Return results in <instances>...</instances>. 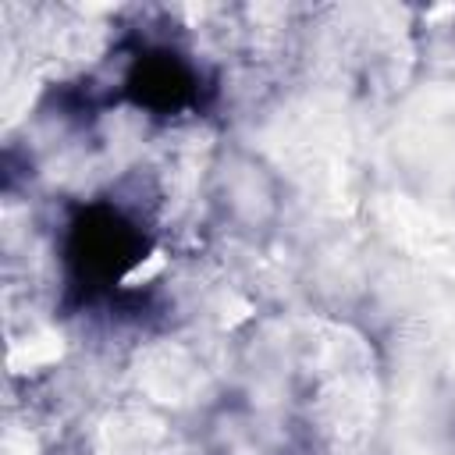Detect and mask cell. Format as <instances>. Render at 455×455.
<instances>
[{
  "mask_svg": "<svg viewBox=\"0 0 455 455\" xmlns=\"http://www.w3.org/2000/svg\"><path fill=\"white\" fill-rule=\"evenodd\" d=\"M146 252L142 228L117 206H85L68 231V267L78 288L100 291L117 284Z\"/></svg>",
  "mask_w": 455,
  "mask_h": 455,
  "instance_id": "1",
  "label": "cell"
},
{
  "mask_svg": "<svg viewBox=\"0 0 455 455\" xmlns=\"http://www.w3.org/2000/svg\"><path fill=\"white\" fill-rule=\"evenodd\" d=\"M124 92L153 114H171L196 100V71L171 50H146L132 60Z\"/></svg>",
  "mask_w": 455,
  "mask_h": 455,
  "instance_id": "2",
  "label": "cell"
}]
</instances>
